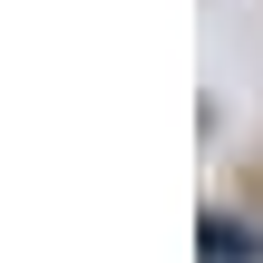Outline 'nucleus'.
<instances>
[{
  "instance_id": "f257e3e1",
  "label": "nucleus",
  "mask_w": 263,
  "mask_h": 263,
  "mask_svg": "<svg viewBox=\"0 0 263 263\" xmlns=\"http://www.w3.org/2000/svg\"><path fill=\"white\" fill-rule=\"evenodd\" d=\"M205 254H215V263H263V244L244 234V224H224V215H205Z\"/></svg>"
}]
</instances>
